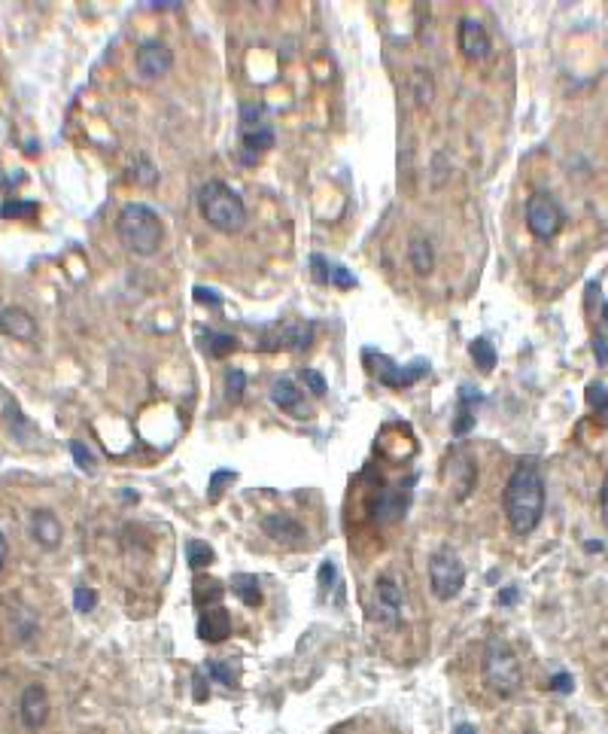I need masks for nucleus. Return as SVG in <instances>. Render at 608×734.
I'll list each match as a JSON object with an SVG mask.
<instances>
[{
	"label": "nucleus",
	"instance_id": "nucleus-1",
	"mask_svg": "<svg viewBox=\"0 0 608 734\" xmlns=\"http://www.w3.org/2000/svg\"><path fill=\"white\" fill-rule=\"evenodd\" d=\"M502 509L517 537H529L545 515V475L535 460H520L508 475L502 491Z\"/></svg>",
	"mask_w": 608,
	"mask_h": 734
},
{
	"label": "nucleus",
	"instance_id": "nucleus-2",
	"mask_svg": "<svg viewBox=\"0 0 608 734\" xmlns=\"http://www.w3.org/2000/svg\"><path fill=\"white\" fill-rule=\"evenodd\" d=\"M116 235L119 244L134 256H153L159 253L164 241V223L149 204L131 202L119 211L116 217Z\"/></svg>",
	"mask_w": 608,
	"mask_h": 734
},
{
	"label": "nucleus",
	"instance_id": "nucleus-3",
	"mask_svg": "<svg viewBox=\"0 0 608 734\" xmlns=\"http://www.w3.org/2000/svg\"><path fill=\"white\" fill-rule=\"evenodd\" d=\"M198 213L210 229L223 235H238L247 226V204L223 180H207L198 189Z\"/></svg>",
	"mask_w": 608,
	"mask_h": 734
},
{
	"label": "nucleus",
	"instance_id": "nucleus-4",
	"mask_svg": "<svg viewBox=\"0 0 608 734\" xmlns=\"http://www.w3.org/2000/svg\"><path fill=\"white\" fill-rule=\"evenodd\" d=\"M481 674H484V686L490 689V692H496L499 698H511L520 689V682H524V671H520L517 655H514V650L502 637L486 640Z\"/></svg>",
	"mask_w": 608,
	"mask_h": 734
},
{
	"label": "nucleus",
	"instance_id": "nucleus-5",
	"mask_svg": "<svg viewBox=\"0 0 608 734\" xmlns=\"http://www.w3.org/2000/svg\"><path fill=\"white\" fill-rule=\"evenodd\" d=\"M466 586V567L454 552L441 548L429 558V588L438 601H454Z\"/></svg>",
	"mask_w": 608,
	"mask_h": 734
},
{
	"label": "nucleus",
	"instance_id": "nucleus-6",
	"mask_svg": "<svg viewBox=\"0 0 608 734\" xmlns=\"http://www.w3.org/2000/svg\"><path fill=\"white\" fill-rule=\"evenodd\" d=\"M563 223H566V211L550 192H533L526 198V229L533 232V238L550 241L563 229Z\"/></svg>",
	"mask_w": 608,
	"mask_h": 734
},
{
	"label": "nucleus",
	"instance_id": "nucleus-7",
	"mask_svg": "<svg viewBox=\"0 0 608 734\" xmlns=\"http://www.w3.org/2000/svg\"><path fill=\"white\" fill-rule=\"evenodd\" d=\"M313 330L311 320H283V323L265 326L262 330V351H307L313 345Z\"/></svg>",
	"mask_w": 608,
	"mask_h": 734
},
{
	"label": "nucleus",
	"instance_id": "nucleus-8",
	"mask_svg": "<svg viewBox=\"0 0 608 734\" xmlns=\"http://www.w3.org/2000/svg\"><path fill=\"white\" fill-rule=\"evenodd\" d=\"M365 360L375 363L371 372H375L377 381L386 384V387H396V390L411 387V384H417L420 378L429 372V360H414V363H407V366H399V363H392L390 357L375 354V351H365Z\"/></svg>",
	"mask_w": 608,
	"mask_h": 734
},
{
	"label": "nucleus",
	"instance_id": "nucleus-9",
	"mask_svg": "<svg viewBox=\"0 0 608 734\" xmlns=\"http://www.w3.org/2000/svg\"><path fill=\"white\" fill-rule=\"evenodd\" d=\"M411 488H414V479L377 491L375 500H371V518H375L377 524H392L399 522V518H405L407 503H411Z\"/></svg>",
	"mask_w": 608,
	"mask_h": 734
},
{
	"label": "nucleus",
	"instance_id": "nucleus-10",
	"mask_svg": "<svg viewBox=\"0 0 608 734\" xmlns=\"http://www.w3.org/2000/svg\"><path fill=\"white\" fill-rule=\"evenodd\" d=\"M170 68H174V52L162 40L140 43L138 52H134V70L143 80H162V76L170 74Z\"/></svg>",
	"mask_w": 608,
	"mask_h": 734
},
{
	"label": "nucleus",
	"instance_id": "nucleus-11",
	"mask_svg": "<svg viewBox=\"0 0 608 734\" xmlns=\"http://www.w3.org/2000/svg\"><path fill=\"white\" fill-rule=\"evenodd\" d=\"M375 618L386 628H399L402 622V588L392 576H381L375 582Z\"/></svg>",
	"mask_w": 608,
	"mask_h": 734
},
{
	"label": "nucleus",
	"instance_id": "nucleus-12",
	"mask_svg": "<svg viewBox=\"0 0 608 734\" xmlns=\"http://www.w3.org/2000/svg\"><path fill=\"white\" fill-rule=\"evenodd\" d=\"M456 46L466 55L469 61H486L493 52V40L486 34V28L478 19H460V28H456Z\"/></svg>",
	"mask_w": 608,
	"mask_h": 734
},
{
	"label": "nucleus",
	"instance_id": "nucleus-13",
	"mask_svg": "<svg viewBox=\"0 0 608 734\" xmlns=\"http://www.w3.org/2000/svg\"><path fill=\"white\" fill-rule=\"evenodd\" d=\"M277 138L274 132H271V125H259V128H243L241 132V149H238V159L241 165L253 168L259 165V159L268 149H274Z\"/></svg>",
	"mask_w": 608,
	"mask_h": 734
},
{
	"label": "nucleus",
	"instance_id": "nucleus-14",
	"mask_svg": "<svg viewBox=\"0 0 608 734\" xmlns=\"http://www.w3.org/2000/svg\"><path fill=\"white\" fill-rule=\"evenodd\" d=\"M19 716H21V725H25L28 731H37L40 725L49 719V695H46V689H43L40 682H31V686L21 692Z\"/></svg>",
	"mask_w": 608,
	"mask_h": 734
},
{
	"label": "nucleus",
	"instance_id": "nucleus-15",
	"mask_svg": "<svg viewBox=\"0 0 608 734\" xmlns=\"http://www.w3.org/2000/svg\"><path fill=\"white\" fill-rule=\"evenodd\" d=\"M262 531L268 533V539H274V543H280V546H289V548L304 546V539H307L304 527L298 524L292 515H283V512H271V515H265L262 518Z\"/></svg>",
	"mask_w": 608,
	"mask_h": 734
},
{
	"label": "nucleus",
	"instance_id": "nucleus-16",
	"mask_svg": "<svg viewBox=\"0 0 608 734\" xmlns=\"http://www.w3.org/2000/svg\"><path fill=\"white\" fill-rule=\"evenodd\" d=\"M0 336L25 341V345H34L37 341V320L28 315L25 308H4L0 311Z\"/></svg>",
	"mask_w": 608,
	"mask_h": 734
},
{
	"label": "nucleus",
	"instance_id": "nucleus-17",
	"mask_svg": "<svg viewBox=\"0 0 608 734\" xmlns=\"http://www.w3.org/2000/svg\"><path fill=\"white\" fill-rule=\"evenodd\" d=\"M232 634V616L223 607L204 610L201 618H198V637L204 643H223V640Z\"/></svg>",
	"mask_w": 608,
	"mask_h": 734
},
{
	"label": "nucleus",
	"instance_id": "nucleus-18",
	"mask_svg": "<svg viewBox=\"0 0 608 734\" xmlns=\"http://www.w3.org/2000/svg\"><path fill=\"white\" fill-rule=\"evenodd\" d=\"M311 272H313V277H317L320 283H332V287H338V290L356 287L353 272H347L344 266H338V262L326 259V256H320V253L311 256Z\"/></svg>",
	"mask_w": 608,
	"mask_h": 734
},
{
	"label": "nucleus",
	"instance_id": "nucleus-19",
	"mask_svg": "<svg viewBox=\"0 0 608 734\" xmlns=\"http://www.w3.org/2000/svg\"><path fill=\"white\" fill-rule=\"evenodd\" d=\"M61 522L55 518V512L49 509H37L31 515V537L34 543L43 548H59L61 546Z\"/></svg>",
	"mask_w": 608,
	"mask_h": 734
},
{
	"label": "nucleus",
	"instance_id": "nucleus-20",
	"mask_svg": "<svg viewBox=\"0 0 608 734\" xmlns=\"http://www.w3.org/2000/svg\"><path fill=\"white\" fill-rule=\"evenodd\" d=\"M484 403V396L478 394L475 387L462 384L460 387V399H456V418H454V436L462 439L469 436V430L475 427V405Z\"/></svg>",
	"mask_w": 608,
	"mask_h": 734
},
{
	"label": "nucleus",
	"instance_id": "nucleus-21",
	"mask_svg": "<svg viewBox=\"0 0 608 734\" xmlns=\"http://www.w3.org/2000/svg\"><path fill=\"white\" fill-rule=\"evenodd\" d=\"M271 403L280 411H289V415H304L302 405V390L292 378H277L274 387H271Z\"/></svg>",
	"mask_w": 608,
	"mask_h": 734
},
{
	"label": "nucleus",
	"instance_id": "nucleus-22",
	"mask_svg": "<svg viewBox=\"0 0 608 734\" xmlns=\"http://www.w3.org/2000/svg\"><path fill=\"white\" fill-rule=\"evenodd\" d=\"M223 594H225V588L219 586L213 576H195V582H192V601H195V607L201 612L219 607Z\"/></svg>",
	"mask_w": 608,
	"mask_h": 734
},
{
	"label": "nucleus",
	"instance_id": "nucleus-23",
	"mask_svg": "<svg viewBox=\"0 0 608 734\" xmlns=\"http://www.w3.org/2000/svg\"><path fill=\"white\" fill-rule=\"evenodd\" d=\"M407 259H411V268L420 277L432 275V268H435V247H432V241L423 238V235L411 238V244H407Z\"/></svg>",
	"mask_w": 608,
	"mask_h": 734
},
{
	"label": "nucleus",
	"instance_id": "nucleus-24",
	"mask_svg": "<svg viewBox=\"0 0 608 734\" xmlns=\"http://www.w3.org/2000/svg\"><path fill=\"white\" fill-rule=\"evenodd\" d=\"M228 588H232V594L238 597L243 607H259L262 603V586L253 573H234Z\"/></svg>",
	"mask_w": 608,
	"mask_h": 734
},
{
	"label": "nucleus",
	"instance_id": "nucleus-25",
	"mask_svg": "<svg viewBox=\"0 0 608 734\" xmlns=\"http://www.w3.org/2000/svg\"><path fill=\"white\" fill-rule=\"evenodd\" d=\"M411 95H414V101H417L420 107L432 104L435 80H432V74H429L426 68H414V74H411Z\"/></svg>",
	"mask_w": 608,
	"mask_h": 734
},
{
	"label": "nucleus",
	"instance_id": "nucleus-26",
	"mask_svg": "<svg viewBox=\"0 0 608 734\" xmlns=\"http://www.w3.org/2000/svg\"><path fill=\"white\" fill-rule=\"evenodd\" d=\"M201 341H204V354L207 357H213V360L228 357V354L234 351V345H238V339L234 336H228V332H213V330H207Z\"/></svg>",
	"mask_w": 608,
	"mask_h": 734
},
{
	"label": "nucleus",
	"instance_id": "nucleus-27",
	"mask_svg": "<svg viewBox=\"0 0 608 734\" xmlns=\"http://www.w3.org/2000/svg\"><path fill=\"white\" fill-rule=\"evenodd\" d=\"M40 213V204L31 198H10L0 204V217L4 219H34Z\"/></svg>",
	"mask_w": 608,
	"mask_h": 734
},
{
	"label": "nucleus",
	"instance_id": "nucleus-28",
	"mask_svg": "<svg viewBox=\"0 0 608 734\" xmlns=\"http://www.w3.org/2000/svg\"><path fill=\"white\" fill-rule=\"evenodd\" d=\"M469 354H471V360H475V366L481 369V372H493V369H496V347H493L486 339L471 341Z\"/></svg>",
	"mask_w": 608,
	"mask_h": 734
},
{
	"label": "nucleus",
	"instance_id": "nucleus-29",
	"mask_svg": "<svg viewBox=\"0 0 608 734\" xmlns=\"http://www.w3.org/2000/svg\"><path fill=\"white\" fill-rule=\"evenodd\" d=\"M213 558H217V554H213V548L207 546V543H201V539H189V543H186V564H189L192 570L210 567Z\"/></svg>",
	"mask_w": 608,
	"mask_h": 734
},
{
	"label": "nucleus",
	"instance_id": "nucleus-30",
	"mask_svg": "<svg viewBox=\"0 0 608 734\" xmlns=\"http://www.w3.org/2000/svg\"><path fill=\"white\" fill-rule=\"evenodd\" d=\"M247 394V372L243 369H228L225 372V396L228 403H241Z\"/></svg>",
	"mask_w": 608,
	"mask_h": 734
},
{
	"label": "nucleus",
	"instance_id": "nucleus-31",
	"mask_svg": "<svg viewBox=\"0 0 608 734\" xmlns=\"http://www.w3.org/2000/svg\"><path fill=\"white\" fill-rule=\"evenodd\" d=\"M70 454H74L76 467L85 469V473H95L98 460H95V454H91V448L85 445V442H80V439H74V442H70Z\"/></svg>",
	"mask_w": 608,
	"mask_h": 734
},
{
	"label": "nucleus",
	"instance_id": "nucleus-32",
	"mask_svg": "<svg viewBox=\"0 0 608 734\" xmlns=\"http://www.w3.org/2000/svg\"><path fill=\"white\" fill-rule=\"evenodd\" d=\"M265 107L262 104H253V101H243L241 104V132L243 128H259V125H265L262 119H265Z\"/></svg>",
	"mask_w": 608,
	"mask_h": 734
},
{
	"label": "nucleus",
	"instance_id": "nucleus-33",
	"mask_svg": "<svg viewBox=\"0 0 608 734\" xmlns=\"http://www.w3.org/2000/svg\"><path fill=\"white\" fill-rule=\"evenodd\" d=\"M98 607V594H95V588L91 586H85V582H80V586L74 588V610L76 612H91Z\"/></svg>",
	"mask_w": 608,
	"mask_h": 734
},
{
	"label": "nucleus",
	"instance_id": "nucleus-34",
	"mask_svg": "<svg viewBox=\"0 0 608 734\" xmlns=\"http://www.w3.org/2000/svg\"><path fill=\"white\" fill-rule=\"evenodd\" d=\"M204 671H207V676H213V680H217V682H223V686H228V689L234 686V674H232V667H228V665H223V661H217V658H207Z\"/></svg>",
	"mask_w": 608,
	"mask_h": 734
},
{
	"label": "nucleus",
	"instance_id": "nucleus-35",
	"mask_svg": "<svg viewBox=\"0 0 608 734\" xmlns=\"http://www.w3.org/2000/svg\"><path fill=\"white\" fill-rule=\"evenodd\" d=\"M131 177H134V183H140V187H155V183H159V171L153 168L149 159H140Z\"/></svg>",
	"mask_w": 608,
	"mask_h": 734
},
{
	"label": "nucleus",
	"instance_id": "nucleus-36",
	"mask_svg": "<svg viewBox=\"0 0 608 734\" xmlns=\"http://www.w3.org/2000/svg\"><path fill=\"white\" fill-rule=\"evenodd\" d=\"M588 403H590V409H596L599 415H605L608 411V387L605 384H588Z\"/></svg>",
	"mask_w": 608,
	"mask_h": 734
},
{
	"label": "nucleus",
	"instance_id": "nucleus-37",
	"mask_svg": "<svg viewBox=\"0 0 608 734\" xmlns=\"http://www.w3.org/2000/svg\"><path fill=\"white\" fill-rule=\"evenodd\" d=\"M302 381L313 396H326L328 384H326V378L317 372V369H302Z\"/></svg>",
	"mask_w": 608,
	"mask_h": 734
},
{
	"label": "nucleus",
	"instance_id": "nucleus-38",
	"mask_svg": "<svg viewBox=\"0 0 608 734\" xmlns=\"http://www.w3.org/2000/svg\"><path fill=\"white\" fill-rule=\"evenodd\" d=\"M234 479H238V473H232V469H219V473H213L210 475V484H207V491H210V500H217V497L223 494L219 488H223L225 482H234Z\"/></svg>",
	"mask_w": 608,
	"mask_h": 734
},
{
	"label": "nucleus",
	"instance_id": "nucleus-39",
	"mask_svg": "<svg viewBox=\"0 0 608 734\" xmlns=\"http://www.w3.org/2000/svg\"><path fill=\"white\" fill-rule=\"evenodd\" d=\"M204 676H207L204 667H198V671L192 674V686H195V692H192V698H195L198 704H204L207 698H210V686H207V680H204Z\"/></svg>",
	"mask_w": 608,
	"mask_h": 734
},
{
	"label": "nucleus",
	"instance_id": "nucleus-40",
	"mask_svg": "<svg viewBox=\"0 0 608 734\" xmlns=\"http://www.w3.org/2000/svg\"><path fill=\"white\" fill-rule=\"evenodd\" d=\"M192 293H195V302L210 305V308H223V296H219L217 290H210V287H195Z\"/></svg>",
	"mask_w": 608,
	"mask_h": 734
},
{
	"label": "nucleus",
	"instance_id": "nucleus-41",
	"mask_svg": "<svg viewBox=\"0 0 608 734\" xmlns=\"http://www.w3.org/2000/svg\"><path fill=\"white\" fill-rule=\"evenodd\" d=\"M548 689H554V692H560V695H569L572 689H575V682H572L569 674H557V676H550V686Z\"/></svg>",
	"mask_w": 608,
	"mask_h": 734
},
{
	"label": "nucleus",
	"instance_id": "nucleus-42",
	"mask_svg": "<svg viewBox=\"0 0 608 734\" xmlns=\"http://www.w3.org/2000/svg\"><path fill=\"white\" fill-rule=\"evenodd\" d=\"M517 601H520V588H514V586H508V588H502L496 594L499 607H511V603H517Z\"/></svg>",
	"mask_w": 608,
	"mask_h": 734
},
{
	"label": "nucleus",
	"instance_id": "nucleus-43",
	"mask_svg": "<svg viewBox=\"0 0 608 734\" xmlns=\"http://www.w3.org/2000/svg\"><path fill=\"white\" fill-rule=\"evenodd\" d=\"M335 576H338V570H335L332 561H323V564H320V586L328 588L335 582Z\"/></svg>",
	"mask_w": 608,
	"mask_h": 734
},
{
	"label": "nucleus",
	"instance_id": "nucleus-44",
	"mask_svg": "<svg viewBox=\"0 0 608 734\" xmlns=\"http://www.w3.org/2000/svg\"><path fill=\"white\" fill-rule=\"evenodd\" d=\"M593 354H596L599 366H605V363H608V341H605L603 336L593 339Z\"/></svg>",
	"mask_w": 608,
	"mask_h": 734
},
{
	"label": "nucleus",
	"instance_id": "nucleus-45",
	"mask_svg": "<svg viewBox=\"0 0 608 734\" xmlns=\"http://www.w3.org/2000/svg\"><path fill=\"white\" fill-rule=\"evenodd\" d=\"M599 509H603V522L608 524V475L603 479V491H599Z\"/></svg>",
	"mask_w": 608,
	"mask_h": 734
},
{
	"label": "nucleus",
	"instance_id": "nucleus-46",
	"mask_svg": "<svg viewBox=\"0 0 608 734\" xmlns=\"http://www.w3.org/2000/svg\"><path fill=\"white\" fill-rule=\"evenodd\" d=\"M153 10H180V0H146Z\"/></svg>",
	"mask_w": 608,
	"mask_h": 734
},
{
	"label": "nucleus",
	"instance_id": "nucleus-47",
	"mask_svg": "<svg viewBox=\"0 0 608 734\" xmlns=\"http://www.w3.org/2000/svg\"><path fill=\"white\" fill-rule=\"evenodd\" d=\"M6 558H10V543H6V537L0 533V570H4Z\"/></svg>",
	"mask_w": 608,
	"mask_h": 734
},
{
	"label": "nucleus",
	"instance_id": "nucleus-48",
	"mask_svg": "<svg viewBox=\"0 0 608 734\" xmlns=\"http://www.w3.org/2000/svg\"><path fill=\"white\" fill-rule=\"evenodd\" d=\"M454 734H478V731H475V725L460 722V725H456V729H454Z\"/></svg>",
	"mask_w": 608,
	"mask_h": 734
},
{
	"label": "nucleus",
	"instance_id": "nucleus-49",
	"mask_svg": "<svg viewBox=\"0 0 608 734\" xmlns=\"http://www.w3.org/2000/svg\"><path fill=\"white\" fill-rule=\"evenodd\" d=\"M603 323L608 326V302H603Z\"/></svg>",
	"mask_w": 608,
	"mask_h": 734
}]
</instances>
